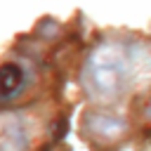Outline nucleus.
<instances>
[{
  "label": "nucleus",
  "mask_w": 151,
  "mask_h": 151,
  "mask_svg": "<svg viewBox=\"0 0 151 151\" xmlns=\"http://www.w3.org/2000/svg\"><path fill=\"white\" fill-rule=\"evenodd\" d=\"M132 61H134V57H132V52H127L125 45L99 42L92 50V54L87 57V64L83 71L85 90L101 101L120 97V92L125 90V85L130 80Z\"/></svg>",
  "instance_id": "obj_1"
},
{
  "label": "nucleus",
  "mask_w": 151,
  "mask_h": 151,
  "mask_svg": "<svg viewBox=\"0 0 151 151\" xmlns=\"http://www.w3.org/2000/svg\"><path fill=\"white\" fill-rule=\"evenodd\" d=\"M83 127L99 142H113L127 132V120L111 111H90L83 120Z\"/></svg>",
  "instance_id": "obj_2"
},
{
  "label": "nucleus",
  "mask_w": 151,
  "mask_h": 151,
  "mask_svg": "<svg viewBox=\"0 0 151 151\" xmlns=\"http://www.w3.org/2000/svg\"><path fill=\"white\" fill-rule=\"evenodd\" d=\"M28 132L17 113H0V151H26Z\"/></svg>",
  "instance_id": "obj_3"
},
{
  "label": "nucleus",
  "mask_w": 151,
  "mask_h": 151,
  "mask_svg": "<svg viewBox=\"0 0 151 151\" xmlns=\"http://www.w3.org/2000/svg\"><path fill=\"white\" fill-rule=\"evenodd\" d=\"M24 83H26V73L19 64L7 61V64L0 66V97L2 99H9V97L19 94L24 90Z\"/></svg>",
  "instance_id": "obj_4"
},
{
  "label": "nucleus",
  "mask_w": 151,
  "mask_h": 151,
  "mask_svg": "<svg viewBox=\"0 0 151 151\" xmlns=\"http://www.w3.org/2000/svg\"><path fill=\"white\" fill-rule=\"evenodd\" d=\"M146 116L151 118V101H149V106H146Z\"/></svg>",
  "instance_id": "obj_5"
}]
</instances>
